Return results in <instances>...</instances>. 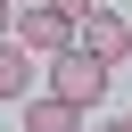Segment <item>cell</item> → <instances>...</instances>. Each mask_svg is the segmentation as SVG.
<instances>
[{
    "instance_id": "cell-7",
    "label": "cell",
    "mask_w": 132,
    "mask_h": 132,
    "mask_svg": "<svg viewBox=\"0 0 132 132\" xmlns=\"http://www.w3.org/2000/svg\"><path fill=\"white\" fill-rule=\"evenodd\" d=\"M16 16H25V8H16V0H0V41H16Z\"/></svg>"
},
{
    "instance_id": "cell-9",
    "label": "cell",
    "mask_w": 132,
    "mask_h": 132,
    "mask_svg": "<svg viewBox=\"0 0 132 132\" xmlns=\"http://www.w3.org/2000/svg\"><path fill=\"white\" fill-rule=\"evenodd\" d=\"M16 8H41V0H16Z\"/></svg>"
},
{
    "instance_id": "cell-1",
    "label": "cell",
    "mask_w": 132,
    "mask_h": 132,
    "mask_svg": "<svg viewBox=\"0 0 132 132\" xmlns=\"http://www.w3.org/2000/svg\"><path fill=\"white\" fill-rule=\"evenodd\" d=\"M50 91H58L66 107H91V99H107V58H91V50H66V58H50Z\"/></svg>"
},
{
    "instance_id": "cell-5",
    "label": "cell",
    "mask_w": 132,
    "mask_h": 132,
    "mask_svg": "<svg viewBox=\"0 0 132 132\" xmlns=\"http://www.w3.org/2000/svg\"><path fill=\"white\" fill-rule=\"evenodd\" d=\"M25 74H33V50L0 41V99H25Z\"/></svg>"
},
{
    "instance_id": "cell-2",
    "label": "cell",
    "mask_w": 132,
    "mask_h": 132,
    "mask_svg": "<svg viewBox=\"0 0 132 132\" xmlns=\"http://www.w3.org/2000/svg\"><path fill=\"white\" fill-rule=\"evenodd\" d=\"M16 50H33V58H66V50H82V25L58 16V8H25V16H16Z\"/></svg>"
},
{
    "instance_id": "cell-4",
    "label": "cell",
    "mask_w": 132,
    "mask_h": 132,
    "mask_svg": "<svg viewBox=\"0 0 132 132\" xmlns=\"http://www.w3.org/2000/svg\"><path fill=\"white\" fill-rule=\"evenodd\" d=\"M25 132H82V107H66L58 91H41V99H25Z\"/></svg>"
},
{
    "instance_id": "cell-6",
    "label": "cell",
    "mask_w": 132,
    "mask_h": 132,
    "mask_svg": "<svg viewBox=\"0 0 132 132\" xmlns=\"http://www.w3.org/2000/svg\"><path fill=\"white\" fill-rule=\"evenodd\" d=\"M41 8H58V16H74V25H82V16L99 8V0H41Z\"/></svg>"
},
{
    "instance_id": "cell-3",
    "label": "cell",
    "mask_w": 132,
    "mask_h": 132,
    "mask_svg": "<svg viewBox=\"0 0 132 132\" xmlns=\"http://www.w3.org/2000/svg\"><path fill=\"white\" fill-rule=\"evenodd\" d=\"M82 50L107 58V66L132 58V16H124V8H91V16H82Z\"/></svg>"
},
{
    "instance_id": "cell-8",
    "label": "cell",
    "mask_w": 132,
    "mask_h": 132,
    "mask_svg": "<svg viewBox=\"0 0 132 132\" xmlns=\"http://www.w3.org/2000/svg\"><path fill=\"white\" fill-rule=\"evenodd\" d=\"M99 132H132V116H107V124H99Z\"/></svg>"
}]
</instances>
